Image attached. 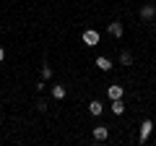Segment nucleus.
Listing matches in <instances>:
<instances>
[{"instance_id": "nucleus-2", "label": "nucleus", "mask_w": 156, "mask_h": 146, "mask_svg": "<svg viewBox=\"0 0 156 146\" xmlns=\"http://www.w3.org/2000/svg\"><path fill=\"white\" fill-rule=\"evenodd\" d=\"M154 16H156V5L154 3H146L140 8V21H154Z\"/></svg>"}, {"instance_id": "nucleus-6", "label": "nucleus", "mask_w": 156, "mask_h": 146, "mask_svg": "<svg viewBox=\"0 0 156 146\" xmlns=\"http://www.w3.org/2000/svg\"><path fill=\"white\" fill-rule=\"evenodd\" d=\"M107 31H109L112 37H122V31H125V26H122V24H120V21H112L109 26H107Z\"/></svg>"}, {"instance_id": "nucleus-14", "label": "nucleus", "mask_w": 156, "mask_h": 146, "mask_svg": "<svg viewBox=\"0 0 156 146\" xmlns=\"http://www.w3.org/2000/svg\"><path fill=\"white\" fill-rule=\"evenodd\" d=\"M0 34H3V31H0Z\"/></svg>"}, {"instance_id": "nucleus-7", "label": "nucleus", "mask_w": 156, "mask_h": 146, "mask_svg": "<svg viewBox=\"0 0 156 146\" xmlns=\"http://www.w3.org/2000/svg\"><path fill=\"white\" fill-rule=\"evenodd\" d=\"M89 112L94 115V118H99V115L104 112V107H101V102H99V99H94V102H89Z\"/></svg>"}, {"instance_id": "nucleus-1", "label": "nucleus", "mask_w": 156, "mask_h": 146, "mask_svg": "<svg viewBox=\"0 0 156 146\" xmlns=\"http://www.w3.org/2000/svg\"><path fill=\"white\" fill-rule=\"evenodd\" d=\"M83 45L86 47L99 45V31H96V29H86V31H83Z\"/></svg>"}, {"instance_id": "nucleus-4", "label": "nucleus", "mask_w": 156, "mask_h": 146, "mask_svg": "<svg viewBox=\"0 0 156 146\" xmlns=\"http://www.w3.org/2000/svg\"><path fill=\"white\" fill-rule=\"evenodd\" d=\"M151 130H154V123H151V120H143V125H140V144H146V138L151 136Z\"/></svg>"}, {"instance_id": "nucleus-3", "label": "nucleus", "mask_w": 156, "mask_h": 146, "mask_svg": "<svg viewBox=\"0 0 156 146\" xmlns=\"http://www.w3.org/2000/svg\"><path fill=\"white\" fill-rule=\"evenodd\" d=\"M122 94H125V89H122L120 84L107 86V97H109V99H122Z\"/></svg>"}, {"instance_id": "nucleus-5", "label": "nucleus", "mask_w": 156, "mask_h": 146, "mask_svg": "<svg viewBox=\"0 0 156 146\" xmlns=\"http://www.w3.org/2000/svg\"><path fill=\"white\" fill-rule=\"evenodd\" d=\"M107 138H109V128H107V125L94 128V141H107Z\"/></svg>"}, {"instance_id": "nucleus-8", "label": "nucleus", "mask_w": 156, "mask_h": 146, "mask_svg": "<svg viewBox=\"0 0 156 146\" xmlns=\"http://www.w3.org/2000/svg\"><path fill=\"white\" fill-rule=\"evenodd\" d=\"M112 112H115V115H122V112H125L122 99H112Z\"/></svg>"}, {"instance_id": "nucleus-12", "label": "nucleus", "mask_w": 156, "mask_h": 146, "mask_svg": "<svg viewBox=\"0 0 156 146\" xmlns=\"http://www.w3.org/2000/svg\"><path fill=\"white\" fill-rule=\"evenodd\" d=\"M42 76H44V78H50V76H52V68H50V65H42Z\"/></svg>"}, {"instance_id": "nucleus-10", "label": "nucleus", "mask_w": 156, "mask_h": 146, "mask_svg": "<svg viewBox=\"0 0 156 146\" xmlns=\"http://www.w3.org/2000/svg\"><path fill=\"white\" fill-rule=\"evenodd\" d=\"M96 65H99V71H109L112 60H109V57H96Z\"/></svg>"}, {"instance_id": "nucleus-9", "label": "nucleus", "mask_w": 156, "mask_h": 146, "mask_svg": "<svg viewBox=\"0 0 156 146\" xmlns=\"http://www.w3.org/2000/svg\"><path fill=\"white\" fill-rule=\"evenodd\" d=\"M65 94H68V91H65V86H60V84H57V86H52V97H55V99H65Z\"/></svg>"}, {"instance_id": "nucleus-13", "label": "nucleus", "mask_w": 156, "mask_h": 146, "mask_svg": "<svg viewBox=\"0 0 156 146\" xmlns=\"http://www.w3.org/2000/svg\"><path fill=\"white\" fill-rule=\"evenodd\" d=\"M3 57H5V52H3V47H0V63H3Z\"/></svg>"}, {"instance_id": "nucleus-11", "label": "nucleus", "mask_w": 156, "mask_h": 146, "mask_svg": "<svg viewBox=\"0 0 156 146\" xmlns=\"http://www.w3.org/2000/svg\"><path fill=\"white\" fill-rule=\"evenodd\" d=\"M120 63H122V65H133V55H130L128 50H122L120 52Z\"/></svg>"}]
</instances>
